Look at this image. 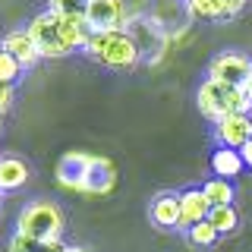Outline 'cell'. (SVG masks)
Masks as SVG:
<instances>
[{"mask_svg":"<svg viewBox=\"0 0 252 252\" xmlns=\"http://www.w3.org/2000/svg\"><path fill=\"white\" fill-rule=\"evenodd\" d=\"M145 16H148V19H152L167 38H170V35H180V32H186L189 19H192V16H189L186 0H148Z\"/></svg>","mask_w":252,"mask_h":252,"instance_id":"52a82bcc","label":"cell"},{"mask_svg":"<svg viewBox=\"0 0 252 252\" xmlns=\"http://www.w3.org/2000/svg\"><path fill=\"white\" fill-rule=\"evenodd\" d=\"M218 236H220V233L215 230V227H211V220H208V218L199 220V224H192V227L186 230V240L192 243V246H199V249L215 246V243H218Z\"/></svg>","mask_w":252,"mask_h":252,"instance_id":"ffe728a7","label":"cell"},{"mask_svg":"<svg viewBox=\"0 0 252 252\" xmlns=\"http://www.w3.org/2000/svg\"><path fill=\"white\" fill-rule=\"evenodd\" d=\"M123 32L132 38V44H136V51H139V57H142V60L158 63V60L164 57L167 35H164V32L158 29L145 13H142V16H129V19H126V26H123Z\"/></svg>","mask_w":252,"mask_h":252,"instance_id":"8992f818","label":"cell"},{"mask_svg":"<svg viewBox=\"0 0 252 252\" xmlns=\"http://www.w3.org/2000/svg\"><path fill=\"white\" fill-rule=\"evenodd\" d=\"M246 114H249V120H252V104H249V110H246Z\"/></svg>","mask_w":252,"mask_h":252,"instance_id":"83f0119b","label":"cell"},{"mask_svg":"<svg viewBox=\"0 0 252 252\" xmlns=\"http://www.w3.org/2000/svg\"><path fill=\"white\" fill-rule=\"evenodd\" d=\"M57 183L79 195H107L117 186V167L104 155L66 152L57 164Z\"/></svg>","mask_w":252,"mask_h":252,"instance_id":"6da1fadb","label":"cell"},{"mask_svg":"<svg viewBox=\"0 0 252 252\" xmlns=\"http://www.w3.org/2000/svg\"><path fill=\"white\" fill-rule=\"evenodd\" d=\"M249 73H252V57H246L243 51H220L208 63V79L227 82V85H240V89L249 79Z\"/></svg>","mask_w":252,"mask_h":252,"instance_id":"ba28073f","label":"cell"},{"mask_svg":"<svg viewBox=\"0 0 252 252\" xmlns=\"http://www.w3.org/2000/svg\"><path fill=\"white\" fill-rule=\"evenodd\" d=\"M29 177H32V170H29V164L22 161V158H16V155L0 158V189H3V192L22 189L29 183Z\"/></svg>","mask_w":252,"mask_h":252,"instance_id":"5bb4252c","label":"cell"},{"mask_svg":"<svg viewBox=\"0 0 252 252\" xmlns=\"http://www.w3.org/2000/svg\"><path fill=\"white\" fill-rule=\"evenodd\" d=\"M89 0H47V10L57 16H85Z\"/></svg>","mask_w":252,"mask_h":252,"instance_id":"7402d4cb","label":"cell"},{"mask_svg":"<svg viewBox=\"0 0 252 252\" xmlns=\"http://www.w3.org/2000/svg\"><path fill=\"white\" fill-rule=\"evenodd\" d=\"M26 32L32 35V41H35L38 47V54L47 60H60V57H69V47L66 41H63V35H60V19H57V13H51V10H44V13H38L35 19L26 26Z\"/></svg>","mask_w":252,"mask_h":252,"instance_id":"5b68a950","label":"cell"},{"mask_svg":"<svg viewBox=\"0 0 252 252\" xmlns=\"http://www.w3.org/2000/svg\"><path fill=\"white\" fill-rule=\"evenodd\" d=\"M66 243L63 240H38V236H26V233H13L6 243V252H63Z\"/></svg>","mask_w":252,"mask_h":252,"instance_id":"2e32d148","label":"cell"},{"mask_svg":"<svg viewBox=\"0 0 252 252\" xmlns=\"http://www.w3.org/2000/svg\"><path fill=\"white\" fill-rule=\"evenodd\" d=\"M126 19H129L126 0H89V6H85V22L92 32L123 29Z\"/></svg>","mask_w":252,"mask_h":252,"instance_id":"9c48e42d","label":"cell"},{"mask_svg":"<svg viewBox=\"0 0 252 252\" xmlns=\"http://www.w3.org/2000/svg\"><path fill=\"white\" fill-rule=\"evenodd\" d=\"M215 139H218V145L236 148V152H240V148L252 139L249 114H227V117H220V120H215Z\"/></svg>","mask_w":252,"mask_h":252,"instance_id":"30bf717a","label":"cell"},{"mask_svg":"<svg viewBox=\"0 0 252 252\" xmlns=\"http://www.w3.org/2000/svg\"><path fill=\"white\" fill-rule=\"evenodd\" d=\"M243 92H246V98L252 101V73H249V79H246V82H243Z\"/></svg>","mask_w":252,"mask_h":252,"instance_id":"484cf974","label":"cell"},{"mask_svg":"<svg viewBox=\"0 0 252 252\" xmlns=\"http://www.w3.org/2000/svg\"><path fill=\"white\" fill-rule=\"evenodd\" d=\"M186 6H189V16H192V19H202V22L227 19L224 0H186Z\"/></svg>","mask_w":252,"mask_h":252,"instance_id":"ac0fdd59","label":"cell"},{"mask_svg":"<svg viewBox=\"0 0 252 252\" xmlns=\"http://www.w3.org/2000/svg\"><path fill=\"white\" fill-rule=\"evenodd\" d=\"M85 57L101 63L107 69H132L142 60L132 38L123 29H107V32H92L85 44Z\"/></svg>","mask_w":252,"mask_h":252,"instance_id":"7a4b0ae2","label":"cell"},{"mask_svg":"<svg viewBox=\"0 0 252 252\" xmlns=\"http://www.w3.org/2000/svg\"><path fill=\"white\" fill-rule=\"evenodd\" d=\"M243 158L236 148H224V145H218L215 148V155H211V170H215V177L220 180H236L243 173Z\"/></svg>","mask_w":252,"mask_h":252,"instance_id":"9a60e30c","label":"cell"},{"mask_svg":"<svg viewBox=\"0 0 252 252\" xmlns=\"http://www.w3.org/2000/svg\"><path fill=\"white\" fill-rule=\"evenodd\" d=\"M0 199H3V189H0Z\"/></svg>","mask_w":252,"mask_h":252,"instance_id":"f1b7e54d","label":"cell"},{"mask_svg":"<svg viewBox=\"0 0 252 252\" xmlns=\"http://www.w3.org/2000/svg\"><path fill=\"white\" fill-rule=\"evenodd\" d=\"M22 63L13 57V54H6L3 47H0V82H10V85H16L19 82V76H22Z\"/></svg>","mask_w":252,"mask_h":252,"instance_id":"44dd1931","label":"cell"},{"mask_svg":"<svg viewBox=\"0 0 252 252\" xmlns=\"http://www.w3.org/2000/svg\"><path fill=\"white\" fill-rule=\"evenodd\" d=\"M224 6H227V19L236 13H243V6H246V0H224Z\"/></svg>","mask_w":252,"mask_h":252,"instance_id":"cb8c5ba5","label":"cell"},{"mask_svg":"<svg viewBox=\"0 0 252 252\" xmlns=\"http://www.w3.org/2000/svg\"><path fill=\"white\" fill-rule=\"evenodd\" d=\"M208 220H211V227L224 236V233H233L236 227H240V215H236V208L233 205H220V208H211L208 211Z\"/></svg>","mask_w":252,"mask_h":252,"instance_id":"d6986e66","label":"cell"},{"mask_svg":"<svg viewBox=\"0 0 252 252\" xmlns=\"http://www.w3.org/2000/svg\"><path fill=\"white\" fill-rule=\"evenodd\" d=\"M63 252H92V249H85V246H66Z\"/></svg>","mask_w":252,"mask_h":252,"instance_id":"4316f807","label":"cell"},{"mask_svg":"<svg viewBox=\"0 0 252 252\" xmlns=\"http://www.w3.org/2000/svg\"><path fill=\"white\" fill-rule=\"evenodd\" d=\"M13 101H16V85H10V82H0V117H3L6 110L13 107Z\"/></svg>","mask_w":252,"mask_h":252,"instance_id":"603a6c76","label":"cell"},{"mask_svg":"<svg viewBox=\"0 0 252 252\" xmlns=\"http://www.w3.org/2000/svg\"><path fill=\"white\" fill-rule=\"evenodd\" d=\"M0 47H3L6 54H13L16 60L22 63V66H35L38 60H41V54H38V47H35V41H32V35L26 29H16V32H10V35L0 41Z\"/></svg>","mask_w":252,"mask_h":252,"instance_id":"4fadbf2b","label":"cell"},{"mask_svg":"<svg viewBox=\"0 0 252 252\" xmlns=\"http://www.w3.org/2000/svg\"><path fill=\"white\" fill-rule=\"evenodd\" d=\"M0 126H3V117H0Z\"/></svg>","mask_w":252,"mask_h":252,"instance_id":"f546056e","label":"cell"},{"mask_svg":"<svg viewBox=\"0 0 252 252\" xmlns=\"http://www.w3.org/2000/svg\"><path fill=\"white\" fill-rule=\"evenodd\" d=\"M252 101L246 98V92L240 85H227V82H215V79H205L195 92V107L202 110V117H208L211 123L220 120L227 114H246Z\"/></svg>","mask_w":252,"mask_h":252,"instance_id":"277c9868","label":"cell"},{"mask_svg":"<svg viewBox=\"0 0 252 252\" xmlns=\"http://www.w3.org/2000/svg\"><path fill=\"white\" fill-rule=\"evenodd\" d=\"M240 158H243V164H246V167H252V139L240 148Z\"/></svg>","mask_w":252,"mask_h":252,"instance_id":"d4e9b609","label":"cell"},{"mask_svg":"<svg viewBox=\"0 0 252 252\" xmlns=\"http://www.w3.org/2000/svg\"><path fill=\"white\" fill-rule=\"evenodd\" d=\"M202 192H205V199H208L211 208H220V205H233L236 199V189L230 180H220V177H211L208 183L202 186Z\"/></svg>","mask_w":252,"mask_h":252,"instance_id":"e0dca14e","label":"cell"},{"mask_svg":"<svg viewBox=\"0 0 252 252\" xmlns=\"http://www.w3.org/2000/svg\"><path fill=\"white\" fill-rule=\"evenodd\" d=\"M66 215L54 199H32L16 218V233L38 236V240H63Z\"/></svg>","mask_w":252,"mask_h":252,"instance_id":"3957f363","label":"cell"},{"mask_svg":"<svg viewBox=\"0 0 252 252\" xmlns=\"http://www.w3.org/2000/svg\"><path fill=\"white\" fill-rule=\"evenodd\" d=\"M148 218L161 230H177L180 227V195L177 192H161L148 205Z\"/></svg>","mask_w":252,"mask_h":252,"instance_id":"8fae6325","label":"cell"},{"mask_svg":"<svg viewBox=\"0 0 252 252\" xmlns=\"http://www.w3.org/2000/svg\"><path fill=\"white\" fill-rule=\"evenodd\" d=\"M211 205L205 199L202 189H186V192H180V227L177 230H189L192 224H199V220L208 218Z\"/></svg>","mask_w":252,"mask_h":252,"instance_id":"7c38bea8","label":"cell"}]
</instances>
